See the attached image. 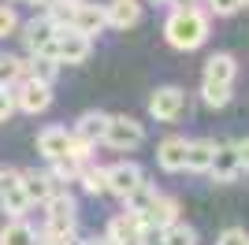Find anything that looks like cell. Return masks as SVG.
<instances>
[{
  "mask_svg": "<svg viewBox=\"0 0 249 245\" xmlns=\"http://www.w3.org/2000/svg\"><path fill=\"white\" fill-rule=\"evenodd\" d=\"M182 108H186V93L178 89V86H160V89L149 97V112H153V119H160V122L178 119Z\"/></svg>",
  "mask_w": 249,
  "mask_h": 245,
  "instance_id": "obj_5",
  "label": "cell"
},
{
  "mask_svg": "<svg viewBox=\"0 0 249 245\" xmlns=\"http://www.w3.org/2000/svg\"><path fill=\"white\" fill-rule=\"evenodd\" d=\"M71 4H78V0H71Z\"/></svg>",
  "mask_w": 249,
  "mask_h": 245,
  "instance_id": "obj_39",
  "label": "cell"
},
{
  "mask_svg": "<svg viewBox=\"0 0 249 245\" xmlns=\"http://www.w3.org/2000/svg\"><path fill=\"white\" fill-rule=\"evenodd\" d=\"M104 141L126 153V149H138V145L145 141V130H142V122L130 119V115H108V126H104Z\"/></svg>",
  "mask_w": 249,
  "mask_h": 245,
  "instance_id": "obj_3",
  "label": "cell"
},
{
  "mask_svg": "<svg viewBox=\"0 0 249 245\" xmlns=\"http://www.w3.org/2000/svg\"><path fill=\"white\" fill-rule=\"evenodd\" d=\"M15 26H19V15H15V8H11V4H0V37H8Z\"/></svg>",
  "mask_w": 249,
  "mask_h": 245,
  "instance_id": "obj_29",
  "label": "cell"
},
{
  "mask_svg": "<svg viewBox=\"0 0 249 245\" xmlns=\"http://www.w3.org/2000/svg\"><path fill=\"white\" fill-rule=\"evenodd\" d=\"M11 112H15V97H11V89H8V86H0V122L8 119Z\"/></svg>",
  "mask_w": 249,
  "mask_h": 245,
  "instance_id": "obj_33",
  "label": "cell"
},
{
  "mask_svg": "<svg viewBox=\"0 0 249 245\" xmlns=\"http://www.w3.org/2000/svg\"><path fill=\"white\" fill-rule=\"evenodd\" d=\"M52 163H56V178H78L82 167H86V160H82V156H74V153L60 156V160H52Z\"/></svg>",
  "mask_w": 249,
  "mask_h": 245,
  "instance_id": "obj_27",
  "label": "cell"
},
{
  "mask_svg": "<svg viewBox=\"0 0 249 245\" xmlns=\"http://www.w3.org/2000/svg\"><path fill=\"white\" fill-rule=\"evenodd\" d=\"M45 208H49V227H74V197L71 193H56L45 201Z\"/></svg>",
  "mask_w": 249,
  "mask_h": 245,
  "instance_id": "obj_18",
  "label": "cell"
},
{
  "mask_svg": "<svg viewBox=\"0 0 249 245\" xmlns=\"http://www.w3.org/2000/svg\"><path fill=\"white\" fill-rule=\"evenodd\" d=\"M138 215V212H134ZM138 219H142V227H156V230H164V227H171L178 219V201L175 197H164V193H156V201L149 204V212H142L138 215Z\"/></svg>",
  "mask_w": 249,
  "mask_h": 245,
  "instance_id": "obj_8",
  "label": "cell"
},
{
  "mask_svg": "<svg viewBox=\"0 0 249 245\" xmlns=\"http://www.w3.org/2000/svg\"><path fill=\"white\" fill-rule=\"evenodd\" d=\"M19 89H11V97H15V108H22V112H30V115H37V112H45L52 104V89H49V82H37V78H19L15 82Z\"/></svg>",
  "mask_w": 249,
  "mask_h": 245,
  "instance_id": "obj_4",
  "label": "cell"
},
{
  "mask_svg": "<svg viewBox=\"0 0 249 245\" xmlns=\"http://www.w3.org/2000/svg\"><path fill=\"white\" fill-rule=\"evenodd\" d=\"M145 182V175H142V167L138 163H115V167H108V190L119 197H126L130 190H138V186Z\"/></svg>",
  "mask_w": 249,
  "mask_h": 245,
  "instance_id": "obj_10",
  "label": "cell"
},
{
  "mask_svg": "<svg viewBox=\"0 0 249 245\" xmlns=\"http://www.w3.org/2000/svg\"><path fill=\"white\" fill-rule=\"evenodd\" d=\"M208 171L216 175V182H234V178L242 175L238 145H234V141H223V145H216V153H212V163H208Z\"/></svg>",
  "mask_w": 249,
  "mask_h": 245,
  "instance_id": "obj_7",
  "label": "cell"
},
{
  "mask_svg": "<svg viewBox=\"0 0 249 245\" xmlns=\"http://www.w3.org/2000/svg\"><path fill=\"white\" fill-rule=\"evenodd\" d=\"M164 238H167V245H197V234H194V227H186V223H171V227H164Z\"/></svg>",
  "mask_w": 249,
  "mask_h": 245,
  "instance_id": "obj_26",
  "label": "cell"
},
{
  "mask_svg": "<svg viewBox=\"0 0 249 245\" xmlns=\"http://www.w3.org/2000/svg\"><path fill=\"white\" fill-rule=\"evenodd\" d=\"M41 56H52V60H60V63H82L89 56V34L74 30V26H60L56 37L41 49Z\"/></svg>",
  "mask_w": 249,
  "mask_h": 245,
  "instance_id": "obj_2",
  "label": "cell"
},
{
  "mask_svg": "<svg viewBox=\"0 0 249 245\" xmlns=\"http://www.w3.org/2000/svg\"><path fill=\"white\" fill-rule=\"evenodd\" d=\"M242 8V0H208V11L212 15H234Z\"/></svg>",
  "mask_w": 249,
  "mask_h": 245,
  "instance_id": "obj_32",
  "label": "cell"
},
{
  "mask_svg": "<svg viewBox=\"0 0 249 245\" xmlns=\"http://www.w3.org/2000/svg\"><path fill=\"white\" fill-rule=\"evenodd\" d=\"M104 15H108V26L126 30V26H134L142 19V4L138 0H112V4H104Z\"/></svg>",
  "mask_w": 249,
  "mask_h": 245,
  "instance_id": "obj_15",
  "label": "cell"
},
{
  "mask_svg": "<svg viewBox=\"0 0 249 245\" xmlns=\"http://www.w3.org/2000/svg\"><path fill=\"white\" fill-rule=\"evenodd\" d=\"M238 145V160H242V171H249V138H242V141H234Z\"/></svg>",
  "mask_w": 249,
  "mask_h": 245,
  "instance_id": "obj_34",
  "label": "cell"
},
{
  "mask_svg": "<svg viewBox=\"0 0 249 245\" xmlns=\"http://www.w3.org/2000/svg\"><path fill=\"white\" fill-rule=\"evenodd\" d=\"M186 138H164V141L156 145V163L164 167L167 175L175 171H186Z\"/></svg>",
  "mask_w": 249,
  "mask_h": 245,
  "instance_id": "obj_11",
  "label": "cell"
},
{
  "mask_svg": "<svg viewBox=\"0 0 249 245\" xmlns=\"http://www.w3.org/2000/svg\"><path fill=\"white\" fill-rule=\"evenodd\" d=\"M201 101H205L208 108H227L231 104V86H223V82H205V86H201Z\"/></svg>",
  "mask_w": 249,
  "mask_h": 245,
  "instance_id": "obj_22",
  "label": "cell"
},
{
  "mask_svg": "<svg viewBox=\"0 0 249 245\" xmlns=\"http://www.w3.org/2000/svg\"><path fill=\"white\" fill-rule=\"evenodd\" d=\"M234 74H238V63L231 52H216L208 56L205 63V82H223V86H234Z\"/></svg>",
  "mask_w": 249,
  "mask_h": 245,
  "instance_id": "obj_14",
  "label": "cell"
},
{
  "mask_svg": "<svg viewBox=\"0 0 249 245\" xmlns=\"http://www.w3.org/2000/svg\"><path fill=\"white\" fill-rule=\"evenodd\" d=\"M0 245H34V227H26L19 215H15V219L0 230Z\"/></svg>",
  "mask_w": 249,
  "mask_h": 245,
  "instance_id": "obj_20",
  "label": "cell"
},
{
  "mask_svg": "<svg viewBox=\"0 0 249 245\" xmlns=\"http://www.w3.org/2000/svg\"><path fill=\"white\" fill-rule=\"evenodd\" d=\"M175 8H197V0H171Z\"/></svg>",
  "mask_w": 249,
  "mask_h": 245,
  "instance_id": "obj_35",
  "label": "cell"
},
{
  "mask_svg": "<svg viewBox=\"0 0 249 245\" xmlns=\"http://www.w3.org/2000/svg\"><path fill=\"white\" fill-rule=\"evenodd\" d=\"M212 153H216V141H208V138L190 141V145H186V171H208Z\"/></svg>",
  "mask_w": 249,
  "mask_h": 245,
  "instance_id": "obj_19",
  "label": "cell"
},
{
  "mask_svg": "<svg viewBox=\"0 0 249 245\" xmlns=\"http://www.w3.org/2000/svg\"><path fill=\"white\" fill-rule=\"evenodd\" d=\"M216 245H249V234L242 227H227V230L216 238Z\"/></svg>",
  "mask_w": 249,
  "mask_h": 245,
  "instance_id": "obj_30",
  "label": "cell"
},
{
  "mask_svg": "<svg viewBox=\"0 0 249 245\" xmlns=\"http://www.w3.org/2000/svg\"><path fill=\"white\" fill-rule=\"evenodd\" d=\"M56 71H60V60H52V56H41V52H34V60H30V78L49 82V86H52Z\"/></svg>",
  "mask_w": 249,
  "mask_h": 245,
  "instance_id": "obj_21",
  "label": "cell"
},
{
  "mask_svg": "<svg viewBox=\"0 0 249 245\" xmlns=\"http://www.w3.org/2000/svg\"><path fill=\"white\" fill-rule=\"evenodd\" d=\"M123 201H126V208H130V212H138V215H142V212H149V204L156 201V190H153L149 182H142L138 190H130V193H126Z\"/></svg>",
  "mask_w": 249,
  "mask_h": 245,
  "instance_id": "obj_23",
  "label": "cell"
},
{
  "mask_svg": "<svg viewBox=\"0 0 249 245\" xmlns=\"http://www.w3.org/2000/svg\"><path fill=\"white\" fill-rule=\"evenodd\" d=\"M82 245H108V238H89V242H82Z\"/></svg>",
  "mask_w": 249,
  "mask_h": 245,
  "instance_id": "obj_36",
  "label": "cell"
},
{
  "mask_svg": "<svg viewBox=\"0 0 249 245\" xmlns=\"http://www.w3.org/2000/svg\"><path fill=\"white\" fill-rule=\"evenodd\" d=\"M26 74V63L22 60H15V56H0V86H15V82Z\"/></svg>",
  "mask_w": 249,
  "mask_h": 245,
  "instance_id": "obj_24",
  "label": "cell"
},
{
  "mask_svg": "<svg viewBox=\"0 0 249 245\" xmlns=\"http://www.w3.org/2000/svg\"><path fill=\"white\" fill-rule=\"evenodd\" d=\"M153 4H171V0H153Z\"/></svg>",
  "mask_w": 249,
  "mask_h": 245,
  "instance_id": "obj_37",
  "label": "cell"
},
{
  "mask_svg": "<svg viewBox=\"0 0 249 245\" xmlns=\"http://www.w3.org/2000/svg\"><path fill=\"white\" fill-rule=\"evenodd\" d=\"M0 201H4V212H11V215H22L30 208V197L22 193V182L15 190H8V193H0Z\"/></svg>",
  "mask_w": 249,
  "mask_h": 245,
  "instance_id": "obj_28",
  "label": "cell"
},
{
  "mask_svg": "<svg viewBox=\"0 0 249 245\" xmlns=\"http://www.w3.org/2000/svg\"><path fill=\"white\" fill-rule=\"evenodd\" d=\"M164 37H167V45L178 49V52L201 49L205 37H208V15L201 8H175L171 19L164 22Z\"/></svg>",
  "mask_w": 249,
  "mask_h": 245,
  "instance_id": "obj_1",
  "label": "cell"
},
{
  "mask_svg": "<svg viewBox=\"0 0 249 245\" xmlns=\"http://www.w3.org/2000/svg\"><path fill=\"white\" fill-rule=\"evenodd\" d=\"M22 193L30 197V204H45L52 193H56V175L22 171Z\"/></svg>",
  "mask_w": 249,
  "mask_h": 245,
  "instance_id": "obj_12",
  "label": "cell"
},
{
  "mask_svg": "<svg viewBox=\"0 0 249 245\" xmlns=\"http://www.w3.org/2000/svg\"><path fill=\"white\" fill-rule=\"evenodd\" d=\"M242 4H246V8H249V0H242Z\"/></svg>",
  "mask_w": 249,
  "mask_h": 245,
  "instance_id": "obj_38",
  "label": "cell"
},
{
  "mask_svg": "<svg viewBox=\"0 0 249 245\" xmlns=\"http://www.w3.org/2000/svg\"><path fill=\"white\" fill-rule=\"evenodd\" d=\"M19 182H22V171H15V167H0V193L15 190Z\"/></svg>",
  "mask_w": 249,
  "mask_h": 245,
  "instance_id": "obj_31",
  "label": "cell"
},
{
  "mask_svg": "<svg viewBox=\"0 0 249 245\" xmlns=\"http://www.w3.org/2000/svg\"><path fill=\"white\" fill-rule=\"evenodd\" d=\"M108 245H142L145 242V227H142V219H138L134 212L126 215H115L112 223H108Z\"/></svg>",
  "mask_w": 249,
  "mask_h": 245,
  "instance_id": "obj_6",
  "label": "cell"
},
{
  "mask_svg": "<svg viewBox=\"0 0 249 245\" xmlns=\"http://www.w3.org/2000/svg\"><path fill=\"white\" fill-rule=\"evenodd\" d=\"M74 30L82 34H101L104 26H108V15H104V8H97V4H86V0H78L74 4Z\"/></svg>",
  "mask_w": 249,
  "mask_h": 245,
  "instance_id": "obj_13",
  "label": "cell"
},
{
  "mask_svg": "<svg viewBox=\"0 0 249 245\" xmlns=\"http://www.w3.org/2000/svg\"><path fill=\"white\" fill-rule=\"evenodd\" d=\"M56 30H60V26H56L49 15H41V19L26 22V30H22V41H26V49H30V52H41L45 45L56 37Z\"/></svg>",
  "mask_w": 249,
  "mask_h": 245,
  "instance_id": "obj_16",
  "label": "cell"
},
{
  "mask_svg": "<svg viewBox=\"0 0 249 245\" xmlns=\"http://www.w3.org/2000/svg\"><path fill=\"white\" fill-rule=\"evenodd\" d=\"M37 153H41L45 160H60V156L74 153V134H67L63 126H49V130H41V138H37Z\"/></svg>",
  "mask_w": 249,
  "mask_h": 245,
  "instance_id": "obj_9",
  "label": "cell"
},
{
  "mask_svg": "<svg viewBox=\"0 0 249 245\" xmlns=\"http://www.w3.org/2000/svg\"><path fill=\"white\" fill-rule=\"evenodd\" d=\"M82 186L89 193H108V167H82Z\"/></svg>",
  "mask_w": 249,
  "mask_h": 245,
  "instance_id": "obj_25",
  "label": "cell"
},
{
  "mask_svg": "<svg viewBox=\"0 0 249 245\" xmlns=\"http://www.w3.org/2000/svg\"><path fill=\"white\" fill-rule=\"evenodd\" d=\"M104 126H108V115L104 112H86L82 119L74 122V138L78 141H86V145H97V141H104Z\"/></svg>",
  "mask_w": 249,
  "mask_h": 245,
  "instance_id": "obj_17",
  "label": "cell"
}]
</instances>
